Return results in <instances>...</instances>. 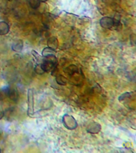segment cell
Segmentation results:
<instances>
[{
    "instance_id": "ffe728a7",
    "label": "cell",
    "mask_w": 136,
    "mask_h": 153,
    "mask_svg": "<svg viewBox=\"0 0 136 153\" xmlns=\"http://www.w3.org/2000/svg\"><path fill=\"white\" fill-rule=\"evenodd\" d=\"M8 1H13V0H8Z\"/></svg>"
},
{
    "instance_id": "8fae6325",
    "label": "cell",
    "mask_w": 136,
    "mask_h": 153,
    "mask_svg": "<svg viewBox=\"0 0 136 153\" xmlns=\"http://www.w3.org/2000/svg\"><path fill=\"white\" fill-rule=\"evenodd\" d=\"M55 80L57 81V83L58 84V85H60L64 86L67 85V79L64 75H61V74L57 75V76H56Z\"/></svg>"
},
{
    "instance_id": "7c38bea8",
    "label": "cell",
    "mask_w": 136,
    "mask_h": 153,
    "mask_svg": "<svg viewBox=\"0 0 136 153\" xmlns=\"http://www.w3.org/2000/svg\"><path fill=\"white\" fill-rule=\"evenodd\" d=\"M64 71L69 75H72V74H76V73H78V68L75 65H71L69 67L65 68Z\"/></svg>"
},
{
    "instance_id": "52a82bcc",
    "label": "cell",
    "mask_w": 136,
    "mask_h": 153,
    "mask_svg": "<svg viewBox=\"0 0 136 153\" xmlns=\"http://www.w3.org/2000/svg\"><path fill=\"white\" fill-rule=\"evenodd\" d=\"M10 26L7 22H0V35H6L9 33Z\"/></svg>"
},
{
    "instance_id": "d6986e66",
    "label": "cell",
    "mask_w": 136,
    "mask_h": 153,
    "mask_svg": "<svg viewBox=\"0 0 136 153\" xmlns=\"http://www.w3.org/2000/svg\"><path fill=\"white\" fill-rule=\"evenodd\" d=\"M1 152H2V150H1V148H0V153H1Z\"/></svg>"
},
{
    "instance_id": "e0dca14e",
    "label": "cell",
    "mask_w": 136,
    "mask_h": 153,
    "mask_svg": "<svg viewBox=\"0 0 136 153\" xmlns=\"http://www.w3.org/2000/svg\"><path fill=\"white\" fill-rule=\"evenodd\" d=\"M4 115H5V112L4 111L0 108V120L2 119L3 118V117H4Z\"/></svg>"
},
{
    "instance_id": "30bf717a",
    "label": "cell",
    "mask_w": 136,
    "mask_h": 153,
    "mask_svg": "<svg viewBox=\"0 0 136 153\" xmlns=\"http://www.w3.org/2000/svg\"><path fill=\"white\" fill-rule=\"evenodd\" d=\"M56 50H53L52 48L49 47H45L41 51V56L43 57H47V56H50V55H56Z\"/></svg>"
},
{
    "instance_id": "4fadbf2b",
    "label": "cell",
    "mask_w": 136,
    "mask_h": 153,
    "mask_svg": "<svg viewBox=\"0 0 136 153\" xmlns=\"http://www.w3.org/2000/svg\"><path fill=\"white\" fill-rule=\"evenodd\" d=\"M132 94H133V93H128V92L127 93H123V94H121L119 97V101L123 102V101H125L127 99H130L132 97Z\"/></svg>"
},
{
    "instance_id": "6da1fadb",
    "label": "cell",
    "mask_w": 136,
    "mask_h": 153,
    "mask_svg": "<svg viewBox=\"0 0 136 153\" xmlns=\"http://www.w3.org/2000/svg\"><path fill=\"white\" fill-rule=\"evenodd\" d=\"M45 73H49L56 69L57 65V59L56 55H50L43 58L42 62L41 63Z\"/></svg>"
},
{
    "instance_id": "2e32d148",
    "label": "cell",
    "mask_w": 136,
    "mask_h": 153,
    "mask_svg": "<svg viewBox=\"0 0 136 153\" xmlns=\"http://www.w3.org/2000/svg\"><path fill=\"white\" fill-rule=\"evenodd\" d=\"M31 53H32V55H33V57H34V59L37 61L38 63H40L41 64V63L42 62L43 58H44V57H43L42 56H41V55L39 54L37 51H35V50H32V51H31Z\"/></svg>"
},
{
    "instance_id": "ba28073f",
    "label": "cell",
    "mask_w": 136,
    "mask_h": 153,
    "mask_svg": "<svg viewBox=\"0 0 136 153\" xmlns=\"http://www.w3.org/2000/svg\"><path fill=\"white\" fill-rule=\"evenodd\" d=\"M11 49L14 52H21L23 49V42L21 40H18L13 43Z\"/></svg>"
},
{
    "instance_id": "8992f818",
    "label": "cell",
    "mask_w": 136,
    "mask_h": 153,
    "mask_svg": "<svg viewBox=\"0 0 136 153\" xmlns=\"http://www.w3.org/2000/svg\"><path fill=\"white\" fill-rule=\"evenodd\" d=\"M58 45H59V42H58L57 37H51L48 39L47 46L52 48L53 50H56L58 48Z\"/></svg>"
},
{
    "instance_id": "ac0fdd59",
    "label": "cell",
    "mask_w": 136,
    "mask_h": 153,
    "mask_svg": "<svg viewBox=\"0 0 136 153\" xmlns=\"http://www.w3.org/2000/svg\"><path fill=\"white\" fill-rule=\"evenodd\" d=\"M41 2H47V0H39Z\"/></svg>"
},
{
    "instance_id": "5bb4252c",
    "label": "cell",
    "mask_w": 136,
    "mask_h": 153,
    "mask_svg": "<svg viewBox=\"0 0 136 153\" xmlns=\"http://www.w3.org/2000/svg\"><path fill=\"white\" fill-rule=\"evenodd\" d=\"M29 6L33 9H38L40 7L41 2L39 0H28Z\"/></svg>"
},
{
    "instance_id": "9c48e42d",
    "label": "cell",
    "mask_w": 136,
    "mask_h": 153,
    "mask_svg": "<svg viewBox=\"0 0 136 153\" xmlns=\"http://www.w3.org/2000/svg\"><path fill=\"white\" fill-rule=\"evenodd\" d=\"M8 97H9L12 100H14L15 102L18 100V93L16 88H10L8 90Z\"/></svg>"
},
{
    "instance_id": "9a60e30c",
    "label": "cell",
    "mask_w": 136,
    "mask_h": 153,
    "mask_svg": "<svg viewBox=\"0 0 136 153\" xmlns=\"http://www.w3.org/2000/svg\"><path fill=\"white\" fill-rule=\"evenodd\" d=\"M34 72H35L36 74H38V75H42L45 73L44 69H43L42 65L40 63H38V64H36V65L34 66Z\"/></svg>"
},
{
    "instance_id": "7a4b0ae2",
    "label": "cell",
    "mask_w": 136,
    "mask_h": 153,
    "mask_svg": "<svg viewBox=\"0 0 136 153\" xmlns=\"http://www.w3.org/2000/svg\"><path fill=\"white\" fill-rule=\"evenodd\" d=\"M62 123L64 124V128L69 130H75L78 127V123L76 120L72 116L69 114H65L62 117Z\"/></svg>"
},
{
    "instance_id": "3957f363",
    "label": "cell",
    "mask_w": 136,
    "mask_h": 153,
    "mask_svg": "<svg viewBox=\"0 0 136 153\" xmlns=\"http://www.w3.org/2000/svg\"><path fill=\"white\" fill-rule=\"evenodd\" d=\"M33 96H34V91L33 88H30L27 91V105H28V109H27V114L29 117H33L34 115V100H33Z\"/></svg>"
},
{
    "instance_id": "277c9868",
    "label": "cell",
    "mask_w": 136,
    "mask_h": 153,
    "mask_svg": "<svg viewBox=\"0 0 136 153\" xmlns=\"http://www.w3.org/2000/svg\"><path fill=\"white\" fill-rule=\"evenodd\" d=\"M86 131L90 134H98L101 131V125L98 122L92 121L88 124L86 128Z\"/></svg>"
},
{
    "instance_id": "5b68a950",
    "label": "cell",
    "mask_w": 136,
    "mask_h": 153,
    "mask_svg": "<svg viewBox=\"0 0 136 153\" xmlns=\"http://www.w3.org/2000/svg\"><path fill=\"white\" fill-rule=\"evenodd\" d=\"M100 25L104 29H111L114 26V20L110 17H103L100 20Z\"/></svg>"
}]
</instances>
